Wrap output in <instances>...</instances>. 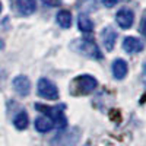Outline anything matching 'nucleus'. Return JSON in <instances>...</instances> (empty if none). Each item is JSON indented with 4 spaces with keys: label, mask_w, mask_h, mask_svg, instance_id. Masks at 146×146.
Listing matches in <instances>:
<instances>
[{
    "label": "nucleus",
    "mask_w": 146,
    "mask_h": 146,
    "mask_svg": "<svg viewBox=\"0 0 146 146\" xmlns=\"http://www.w3.org/2000/svg\"><path fill=\"white\" fill-rule=\"evenodd\" d=\"M42 3L45 6H50V7H57L62 5V0H42Z\"/></svg>",
    "instance_id": "obj_16"
},
{
    "label": "nucleus",
    "mask_w": 146,
    "mask_h": 146,
    "mask_svg": "<svg viewBox=\"0 0 146 146\" xmlns=\"http://www.w3.org/2000/svg\"><path fill=\"white\" fill-rule=\"evenodd\" d=\"M123 48L130 54L140 53L143 50V42L139 38H136V36L129 35V36H126V38L123 40Z\"/></svg>",
    "instance_id": "obj_9"
},
{
    "label": "nucleus",
    "mask_w": 146,
    "mask_h": 146,
    "mask_svg": "<svg viewBox=\"0 0 146 146\" xmlns=\"http://www.w3.org/2000/svg\"><path fill=\"white\" fill-rule=\"evenodd\" d=\"M118 2H120V0H102V5L107 6V7H113V6H115Z\"/></svg>",
    "instance_id": "obj_17"
},
{
    "label": "nucleus",
    "mask_w": 146,
    "mask_h": 146,
    "mask_svg": "<svg viewBox=\"0 0 146 146\" xmlns=\"http://www.w3.org/2000/svg\"><path fill=\"white\" fill-rule=\"evenodd\" d=\"M56 21H57V23L62 28H69L70 25H72V13L69 10H60L58 13H57V16H56Z\"/></svg>",
    "instance_id": "obj_14"
},
{
    "label": "nucleus",
    "mask_w": 146,
    "mask_h": 146,
    "mask_svg": "<svg viewBox=\"0 0 146 146\" xmlns=\"http://www.w3.org/2000/svg\"><path fill=\"white\" fill-rule=\"evenodd\" d=\"M142 79H143V83L146 85V63L143 64V70H142Z\"/></svg>",
    "instance_id": "obj_19"
},
{
    "label": "nucleus",
    "mask_w": 146,
    "mask_h": 146,
    "mask_svg": "<svg viewBox=\"0 0 146 146\" xmlns=\"http://www.w3.org/2000/svg\"><path fill=\"white\" fill-rule=\"evenodd\" d=\"M76 45V50L79 53H82L83 56L86 57H91V58H95V60H102V53L98 48L92 40H78L75 42Z\"/></svg>",
    "instance_id": "obj_3"
},
{
    "label": "nucleus",
    "mask_w": 146,
    "mask_h": 146,
    "mask_svg": "<svg viewBox=\"0 0 146 146\" xmlns=\"http://www.w3.org/2000/svg\"><path fill=\"white\" fill-rule=\"evenodd\" d=\"M115 21H117V23H118V25L123 28V29H129V28H131V25H133V21H135V13H133L130 9L123 7V9H120V10L117 12Z\"/></svg>",
    "instance_id": "obj_6"
},
{
    "label": "nucleus",
    "mask_w": 146,
    "mask_h": 146,
    "mask_svg": "<svg viewBox=\"0 0 146 146\" xmlns=\"http://www.w3.org/2000/svg\"><path fill=\"white\" fill-rule=\"evenodd\" d=\"M35 108L41 111L44 115H47L53 121V124L56 129L58 130H64L67 127V118L64 115V105L60 104V105H54V107H50V105H42V104H35Z\"/></svg>",
    "instance_id": "obj_1"
},
{
    "label": "nucleus",
    "mask_w": 146,
    "mask_h": 146,
    "mask_svg": "<svg viewBox=\"0 0 146 146\" xmlns=\"http://www.w3.org/2000/svg\"><path fill=\"white\" fill-rule=\"evenodd\" d=\"M85 146H91V145H85Z\"/></svg>",
    "instance_id": "obj_21"
},
{
    "label": "nucleus",
    "mask_w": 146,
    "mask_h": 146,
    "mask_svg": "<svg viewBox=\"0 0 146 146\" xmlns=\"http://www.w3.org/2000/svg\"><path fill=\"white\" fill-rule=\"evenodd\" d=\"M142 34L146 36V12H145V15L142 18Z\"/></svg>",
    "instance_id": "obj_18"
},
{
    "label": "nucleus",
    "mask_w": 146,
    "mask_h": 146,
    "mask_svg": "<svg viewBox=\"0 0 146 146\" xmlns=\"http://www.w3.org/2000/svg\"><path fill=\"white\" fill-rule=\"evenodd\" d=\"M34 126H35V130H36V131H40V133H48V131H51V130L54 129L53 121L48 118L47 115L36 117Z\"/></svg>",
    "instance_id": "obj_12"
},
{
    "label": "nucleus",
    "mask_w": 146,
    "mask_h": 146,
    "mask_svg": "<svg viewBox=\"0 0 146 146\" xmlns=\"http://www.w3.org/2000/svg\"><path fill=\"white\" fill-rule=\"evenodd\" d=\"M113 75L115 79H124L126 75H127V70H129V66L127 63L124 62L123 58H115L114 60V63H113Z\"/></svg>",
    "instance_id": "obj_11"
},
{
    "label": "nucleus",
    "mask_w": 146,
    "mask_h": 146,
    "mask_svg": "<svg viewBox=\"0 0 146 146\" xmlns=\"http://www.w3.org/2000/svg\"><path fill=\"white\" fill-rule=\"evenodd\" d=\"M16 7L21 15L28 16L36 10V2L35 0H16Z\"/></svg>",
    "instance_id": "obj_10"
},
{
    "label": "nucleus",
    "mask_w": 146,
    "mask_h": 146,
    "mask_svg": "<svg viewBox=\"0 0 146 146\" xmlns=\"http://www.w3.org/2000/svg\"><path fill=\"white\" fill-rule=\"evenodd\" d=\"M36 91H38V95L42 96L44 100L48 101H54L58 98V88L56 85L47 78H41L38 80V85H36Z\"/></svg>",
    "instance_id": "obj_4"
},
{
    "label": "nucleus",
    "mask_w": 146,
    "mask_h": 146,
    "mask_svg": "<svg viewBox=\"0 0 146 146\" xmlns=\"http://www.w3.org/2000/svg\"><path fill=\"white\" fill-rule=\"evenodd\" d=\"M78 25H79V29L82 32H92L94 31V22L89 19V16H86L85 13H80L79 15Z\"/></svg>",
    "instance_id": "obj_15"
},
{
    "label": "nucleus",
    "mask_w": 146,
    "mask_h": 146,
    "mask_svg": "<svg viewBox=\"0 0 146 146\" xmlns=\"http://www.w3.org/2000/svg\"><path fill=\"white\" fill-rule=\"evenodd\" d=\"M2 9H3V6H2V2H0V13H2Z\"/></svg>",
    "instance_id": "obj_20"
},
{
    "label": "nucleus",
    "mask_w": 146,
    "mask_h": 146,
    "mask_svg": "<svg viewBox=\"0 0 146 146\" xmlns=\"http://www.w3.org/2000/svg\"><path fill=\"white\" fill-rule=\"evenodd\" d=\"M13 89L21 95V96H27L29 95V91H31V82L27 76L23 75H19L13 79Z\"/></svg>",
    "instance_id": "obj_7"
},
{
    "label": "nucleus",
    "mask_w": 146,
    "mask_h": 146,
    "mask_svg": "<svg viewBox=\"0 0 146 146\" xmlns=\"http://www.w3.org/2000/svg\"><path fill=\"white\" fill-rule=\"evenodd\" d=\"M13 126L18 130H25L29 126V118L27 111H19L15 117H13Z\"/></svg>",
    "instance_id": "obj_13"
},
{
    "label": "nucleus",
    "mask_w": 146,
    "mask_h": 146,
    "mask_svg": "<svg viewBox=\"0 0 146 146\" xmlns=\"http://www.w3.org/2000/svg\"><path fill=\"white\" fill-rule=\"evenodd\" d=\"M101 36H102V44L105 47V50L111 51L114 48V45H115V41H117V32L111 27H107V28L102 29Z\"/></svg>",
    "instance_id": "obj_8"
},
{
    "label": "nucleus",
    "mask_w": 146,
    "mask_h": 146,
    "mask_svg": "<svg viewBox=\"0 0 146 146\" xmlns=\"http://www.w3.org/2000/svg\"><path fill=\"white\" fill-rule=\"evenodd\" d=\"M96 85V79L94 76H89V75H80L78 76L75 80H73V94L76 95H88L91 94L92 91H95Z\"/></svg>",
    "instance_id": "obj_2"
},
{
    "label": "nucleus",
    "mask_w": 146,
    "mask_h": 146,
    "mask_svg": "<svg viewBox=\"0 0 146 146\" xmlns=\"http://www.w3.org/2000/svg\"><path fill=\"white\" fill-rule=\"evenodd\" d=\"M79 140V131L78 130H69V131H62L57 135L53 140V146H75L76 142Z\"/></svg>",
    "instance_id": "obj_5"
}]
</instances>
